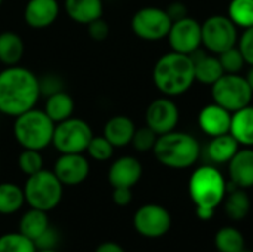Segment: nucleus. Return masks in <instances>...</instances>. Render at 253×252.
Returning a JSON list of instances; mask_svg holds the SVG:
<instances>
[{"mask_svg": "<svg viewBox=\"0 0 253 252\" xmlns=\"http://www.w3.org/2000/svg\"><path fill=\"white\" fill-rule=\"evenodd\" d=\"M40 98L34 71L21 64L0 70V114L16 117L37 107Z\"/></svg>", "mask_w": 253, "mask_h": 252, "instance_id": "obj_1", "label": "nucleus"}, {"mask_svg": "<svg viewBox=\"0 0 253 252\" xmlns=\"http://www.w3.org/2000/svg\"><path fill=\"white\" fill-rule=\"evenodd\" d=\"M194 82V62L190 55L170 50L162 55L153 67V83L165 97H179Z\"/></svg>", "mask_w": 253, "mask_h": 252, "instance_id": "obj_2", "label": "nucleus"}, {"mask_svg": "<svg viewBox=\"0 0 253 252\" xmlns=\"http://www.w3.org/2000/svg\"><path fill=\"white\" fill-rule=\"evenodd\" d=\"M157 162L170 169L191 168L200 156V144L191 134L172 131L159 135L153 149Z\"/></svg>", "mask_w": 253, "mask_h": 252, "instance_id": "obj_3", "label": "nucleus"}, {"mask_svg": "<svg viewBox=\"0 0 253 252\" xmlns=\"http://www.w3.org/2000/svg\"><path fill=\"white\" fill-rule=\"evenodd\" d=\"M55 122L44 113L43 108H31L13 117L12 134L21 149L39 150L52 146Z\"/></svg>", "mask_w": 253, "mask_h": 252, "instance_id": "obj_4", "label": "nucleus"}, {"mask_svg": "<svg viewBox=\"0 0 253 252\" xmlns=\"http://www.w3.org/2000/svg\"><path fill=\"white\" fill-rule=\"evenodd\" d=\"M25 203L30 208L49 212L55 209L64 196V184L58 180L53 171L42 169L27 177L24 184Z\"/></svg>", "mask_w": 253, "mask_h": 252, "instance_id": "obj_5", "label": "nucleus"}, {"mask_svg": "<svg viewBox=\"0 0 253 252\" xmlns=\"http://www.w3.org/2000/svg\"><path fill=\"white\" fill-rule=\"evenodd\" d=\"M227 181L224 175L215 166H200L197 168L188 183V192L193 203L196 206L213 208L224 202L227 195Z\"/></svg>", "mask_w": 253, "mask_h": 252, "instance_id": "obj_6", "label": "nucleus"}, {"mask_svg": "<svg viewBox=\"0 0 253 252\" xmlns=\"http://www.w3.org/2000/svg\"><path fill=\"white\" fill-rule=\"evenodd\" d=\"M92 126L80 117H68L59 123H55L52 147L59 153H84L92 137Z\"/></svg>", "mask_w": 253, "mask_h": 252, "instance_id": "obj_7", "label": "nucleus"}, {"mask_svg": "<svg viewBox=\"0 0 253 252\" xmlns=\"http://www.w3.org/2000/svg\"><path fill=\"white\" fill-rule=\"evenodd\" d=\"M253 91L248 80L240 73H225L212 85V98L213 102L227 108L230 113H234L252 101Z\"/></svg>", "mask_w": 253, "mask_h": 252, "instance_id": "obj_8", "label": "nucleus"}, {"mask_svg": "<svg viewBox=\"0 0 253 252\" xmlns=\"http://www.w3.org/2000/svg\"><path fill=\"white\" fill-rule=\"evenodd\" d=\"M170 27L172 19L166 9L157 6H145L138 9L130 19L133 34L145 42H159L166 39Z\"/></svg>", "mask_w": 253, "mask_h": 252, "instance_id": "obj_9", "label": "nucleus"}, {"mask_svg": "<svg viewBox=\"0 0 253 252\" xmlns=\"http://www.w3.org/2000/svg\"><path fill=\"white\" fill-rule=\"evenodd\" d=\"M237 40V25L228 15H213L202 24V45L213 55H219L236 46Z\"/></svg>", "mask_w": 253, "mask_h": 252, "instance_id": "obj_10", "label": "nucleus"}, {"mask_svg": "<svg viewBox=\"0 0 253 252\" xmlns=\"http://www.w3.org/2000/svg\"><path fill=\"white\" fill-rule=\"evenodd\" d=\"M172 226V217L169 211L157 203H147L138 208L133 215L135 230L148 239H157L165 236Z\"/></svg>", "mask_w": 253, "mask_h": 252, "instance_id": "obj_11", "label": "nucleus"}, {"mask_svg": "<svg viewBox=\"0 0 253 252\" xmlns=\"http://www.w3.org/2000/svg\"><path fill=\"white\" fill-rule=\"evenodd\" d=\"M166 39L173 52L193 55L202 46V24L190 16L173 21Z\"/></svg>", "mask_w": 253, "mask_h": 252, "instance_id": "obj_12", "label": "nucleus"}, {"mask_svg": "<svg viewBox=\"0 0 253 252\" xmlns=\"http://www.w3.org/2000/svg\"><path fill=\"white\" fill-rule=\"evenodd\" d=\"M179 123V108L169 97H160L150 102L145 110V125L157 135L176 129Z\"/></svg>", "mask_w": 253, "mask_h": 252, "instance_id": "obj_13", "label": "nucleus"}, {"mask_svg": "<svg viewBox=\"0 0 253 252\" xmlns=\"http://www.w3.org/2000/svg\"><path fill=\"white\" fill-rule=\"evenodd\" d=\"M52 171L64 187H74L87 180L90 174V162L84 153H65L58 156Z\"/></svg>", "mask_w": 253, "mask_h": 252, "instance_id": "obj_14", "label": "nucleus"}, {"mask_svg": "<svg viewBox=\"0 0 253 252\" xmlns=\"http://www.w3.org/2000/svg\"><path fill=\"white\" fill-rule=\"evenodd\" d=\"M61 13L58 0H27L22 18L27 27L33 30H46L52 27Z\"/></svg>", "mask_w": 253, "mask_h": 252, "instance_id": "obj_15", "label": "nucleus"}, {"mask_svg": "<svg viewBox=\"0 0 253 252\" xmlns=\"http://www.w3.org/2000/svg\"><path fill=\"white\" fill-rule=\"evenodd\" d=\"M142 163L133 156H120L108 168V183L111 187L132 189L142 178Z\"/></svg>", "mask_w": 253, "mask_h": 252, "instance_id": "obj_16", "label": "nucleus"}, {"mask_svg": "<svg viewBox=\"0 0 253 252\" xmlns=\"http://www.w3.org/2000/svg\"><path fill=\"white\" fill-rule=\"evenodd\" d=\"M231 114L227 108L216 102L205 105L199 113V126L211 138L230 132Z\"/></svg>", "mask_w": 253, "mask_h": 252, "instance_id": "obj_17", "label": "nucleus"}, {"mask_svg": "<svg viewBox=\"0 0 253 252\" xmlns=\"http://www.w3.org/2000/svg\"><path fill=\"white\" fill-rule=\"evenodd\" d=\"M228 172L233 186L240 189L253 187V149L243 147L228 162Z\"/></svg>", "mask_w": 253, "mask_h": 252, "instance_id": "obj_18", "label": "nucleus"}, {"mask_svg": "<svg viewBox=\"0 0 253 252\" xmlns=\"http://www.w3.org/2000/svg\"><path fill=\"white\" fill-rule=\"evenodd\" d=\"M135 131L136 125L129 116L116 114L105 122L102 135L114 146V149H123L132 143Z\"/></svg>", "mask_w": 253, "mask_h": 252, "instance_id": "obj_19", "label": "nucleus"}, {"mask_svg": "<svg viewBox=\"0 0 253 252\" xmlns=\"http://www.w3.org/2000/svg\"><path fill=\"white\" fill-rule=\"evenodd\" d=\"M64 13L79 25H87L92 21L102 18L104 0H64Z\"/></svg>", "mask_w": 253, "mask_h": 252, "instance_id": "obj_20", "label": "nucleus"}, {"mask_svg": "<svg viewBox=\"0 0 253 252\" xmlns=\"http://www.w3.org/2000/svg\"><path fill=\"white\" fill-rule=\"evenodd\" d=\"M190 56L193 58V62H194L196 82L212 86L222 74H225L218 55H213V53L208 55V53L197 50Z\"/></svg>", "mask_w": 253, "mask_h": 252, "instance_id": "obj_21", "label": "nucleus"}, {"mask_svg": "<svg viewBox=\"0 0 253 252\" xmlns=\"http://www.w3.org/2000/svg\"><path fill=\"white\" fill-rule=\"evenodd\" d=\"M25 53V43L21 34L12 30L0 33V64L4 67L21 64Z\"/></svg>", "mask_w": 253, "mask_h": 252, "instance_id": "obj_22", "label": "nucleus"}, {"mask_svg": "<svg viewBox=\"0 0 253 252\" xmlns=\"http://www.w3.org/2000/svg\"><path fill=\"white\" fill-rule=\"evenodd\" d=\"M230 134L243 147H253V105H246L231 114Z\"/></svg>", "mask_w": 253, "mask_h": 252, "instance_id": "obj_23", "label": "nucleus"}, {"mask_svg": "<svg viewBox=\"0 0 253 252\" xmlns=\"http://www.w3.org/2000/svg\"><path fill=\"white\" fill-rule=\"evenodd\" d=\"M74 108H76L74 100L65 89L47 97L44 101V107H43L44 113L55 123H59V122L71 117L74 114Z\"/></svg>", "mask_w": 253, "mask_h": 252, "instance_id": "obj_24", "label": "nucleus"}, {"mask_svg": "<svg viewBox=\"0 0 253 252\" xmlns=\"http://www.w3.org/2000/svg\"><path fill=\"white\" fill-rule=\"evenodd\" d=\"M240 144L236 141V138L228 132L224 135L213 137L211 143L208 144V156L215 163H228L234 154L239 151Z\"/></svg>", "mask_w": 253, "mask_h": 252, "instance_id": "obj_25", "label": "nucleus"}, {"mask_svg": "<svg viewBox=\"0 0 253 252\" xmlns=\"http://www.w3.org/2000/svg\"><path fill=\"white\" fill-rule=\"evenodd\" d=\"M49 226L50 223H49L47 212L30 208L28 211L22 214L19 224H18V232L34 242Z\"/></svg>", "mask_w": 253, "mask_h": 252, "instance_id": "obj_26", "label": "nucleus"}, {"mask_svg": "<svg viewBox=\"0 0 253 252\" xmlns=\"http://www.w3.org/2000/svg\"><path fill=\"white\" fill-rule=\"evenodd\" d=\"M25 203L24 189L15 183H0V215H12Z\"/></svg>", "mask_w": 253, "mask_h": 252, "instance_id": "obj_27", "label": "nucleus"}, {"mask_svg": "<svg viewBox=\"0 0 253 252\" xmlns=\"http://www.w3.org/2000/svg\"><path fill=\"white\" fill-rule=\"evenodd\" d=\"M224 206H225V212L231 220H243L246 218V215L251 211V199L248 196V193L245 192V189L236 187L233 190L227 189V195L224 198Z\"/></svg>", "mask_w": 253, "mask_h": 252, "instance_id": "obj_28", "label": "nucleus"}, {"mask_svg": "<svg viewBox=\"0 0 253 252\" xmlns=\"http://www.w3.org/2000/svg\"><path fill=\"white\" fill-rule=\"evenodd\" d=\"M215 247L219 252H242L245 250V238L236 227H222L215 235Z\"/></svg>", "mask_w": 253, "mask_h": 252, "instance_id": "obj_29", "label": "nucleus"}, {"mask_svg": "<svg viewBox=\"0 0 253 252\" xmlns=\"http://www.w3.org/2000/svg\"><path fill=\"white\" fill-rule=\"evenodd\" d=\"M228 18L240 28L253 25V0H231L228 4Z\"/></svg>", "mask_w": 253, "mask_h": 252, "instance_id": "obj_30", "label": "nucleus"}, {"mask_svg": "<svg viewBox=\"0 0 253 252\" xmlns=\"http://www.w3.org/2000/svg\"><path fill=\"white\" fill-rule=\"evenodd\" d=\"M37 248L31 239L19 232L4 233L0 236V252H36Z\"/></svg>", "mask_w": 253, "mask_h": 252, "instance_id": "obj_31", "label": "nucleus"}, {"mask_svg": "<svg viewBox=\"0 0 253 252\" xmlns=\"http://www.w3.org/2000/svg\"><path fill=\"white\" fill-rule=\"evenodd\" d=\"M18 169L30 177L44 168V160L42 156V151L39 150H30V149H22L21 153L18 154Z\"/></svg>", "mask_w": 253, "mask_h": 252, "instance_id": "obj_32", "label": "nucleus"}, {"mask_svg": "<svg viewBox=\"0 0 253 252\" xmlns=\"http://www.w3.org/2000/svg\"><path fill=\"white\" fill-rule=\"evenodd\" d=\"M114 150V146L104 135H93L84 153L95 162H107L113 159Z\"/></svg>", "mask_w": 253, "mask_h": 252, "instance_id": "obj_33", "label": "nucleus"}, {"mask_svg": "<svg viewBox=\"0 0 253 252\" xmlns=\"http://www.w3.org/2000/svg\"><path fill=\"white\" fill-rule=\"evenodd\" d=\"M219 61H221V65L224 68V73H233V74H237L243 70L246 61L240 52V49L237 46H233L227 50H224L222 53L218 55Z\"/></svg>", "mask_w": 253, "mask_h": 252, "instance_id": "obj_34", "label": "nucleus"}, {"mask_svg": "<svg viewBox=\"0 0 253 252\" xmlns=\"http://www.w3.org/2000/svg\"><path fill=\"white\" fill-rule=\"evenodd\" d=\"M159 135L151 129L148 128L147 125L145 126H141V128H136L135 134H133V138H132V146L136 151L139 153H147V151H153L154 146H156V141H157Z\"/></svg>", "mask_w": 253, "mask_h": 252, "instance_id": "obj_35", "label": "nucleus"}, {"mask_svg": "<svg viewBox=\"0 0 253 252\" xmlns=\"http://www.w3.org/2000/svg\"><path fill=\"white\" fill-rule=\"evenodd\" d=\"M65 89V82L64 79L56 74V73H44L43 76L39 77V91H40V97H50L59 91Z\"/></svg>", "mask_w": 253, "mask_h": 252, "instance_id": "obj_36", "label": "nucleus"}, {"mask_svg": "<svg viewBox=\"0 0 253 252\" xmlns=\"http://www.w3.org/2000/svg\"><path fill=\"white\" fill-rule=\"evenodd\" d=\"M237 48L240 49L246 64L253 65V25L249 28H245L242 36H239Z\"/></svg>", "mask_w": 253, "mask_h": 252, "instance_id": "obj_37", "label": "nucleus"}, {"mask_svg": "<svg viewBox=\"0 0 253 252\" xmlns=\"http://www.w3.org/2000/svg\"><path fill=\"white\" fill-rule=\"evenodd\" d=\"M59 232L49 226L36 241H34V245L37 250H56L58 244H59Z\"/></svg>", "mask_w": 253, "mask_h": 252, "instance_id": "obj_38", "label": "nucleus"}, {"mask_svg": "<svg viewBox=\"0 0 253 252\" xmlns=\"http://www.w3.org/2000/svg\"><path fill=\"white\" fill-rule=\"evenodd\" d=\"M87 27V34L93 42H104L110 36V24L104 18H98L92 21Z\"/></svg>", "mask_w": 253, "mask_h": 252, "instance_id": "obj_39", "label": "nucleus"}, {"mask_svg": "<svg viewBox=\"0 0 253 252\" xmlns=\"http://www.w3.org/2000/svg\"><path fill=\"white\" fill-rule=\"evenodd\" d=\"M111 199L117 206H127L133 199L132 189H129V187H113Z\"/></svg>", "mask_w": 253, "mask_h": 252, "instance_id": "obj_40", "label": "nucleus"}, {"mask_svg": "<svg viewBox=\"0 0 253 252\" xmlns=\"http://www.w3.org/2000/svg\"><path fill=\"white\" fill-rule=\"evenodd\" d=\"M166 12H168V15L170 16V19H172V22L173 21H178V19H182V18H185V16H188V9H187V6L182 3V1H173V3H170L168 7H166Z\"/></svg>", "mask_w": 253, "mask_h": 252, "instance_id": "obj_41", "label": "nucleus"}, {"mask_svg": "<svg viewBox=\"0 0 253 252\" xmlns=\"http://www.w3.org/2000/svg\"><path fill=\"white\" fill-rule=\"evenodd\" d=\"M95 252H126L123 248H122V245H119L117 242H111V241H108V242H102V244H99L98 247H96V250Z\"/></svg>", "mask_w": 253, "mask_h": 252, "instance_id": "obj_42", "label": "nucleus"}, {"mask_svg": "<svg viewBox=\"0 0 253 252\" xmlns=\"http://www.w3.org/2000/svg\"><path fill=\"white\" fill-rule=\"evenodd\" d=\"M196 215L203 220V221H209L213 215H215V209L213 208H203V206H196Z\"/></svg>", "mask_w": 253, "mask_h": 252, "instance_id": "obj_43", "label": "nucleus"}, {"mask_svg": "<svg viewBox=\"0 0 253 252\" xmlns=\"http://www.w3.org/2000/svg\"><path fill=\"white\" fill-rule=\"evenodd\" d=\"M245 77H246V80H248V83H249L251 89L253 91V65H251V70L248 71V74H246Z\"/></svg>", "mask_w": 253, "mask_h": 252, "instance_id": "obj_44", "label": "nucleus"}, {"mask_svg": "<svg viewBox=\"0 0 253 252\" xmlns=\"http://www.w3.org/2000/svg\"><path fill=\"white\" fill-rule=\"evenodd\" d=\"M36 252H58L56 250H37Z\"/></svg>", "mask_w": 253, "mask_h": 252, "instance_id": "obj_45", "label": "nucleus"}, {"mask_svg": "<svg viewBox=\"0 0 253 252\" xmlns=\"http://www.w3.org/2000/svg\"><path fill=\"white\" fill-rule=\"evenodd\" d=\"M242 252H253V251H249V250H243Z\"/></svg>", "mask_w": 253, "mask_h": 252, "instance_id": "obj_46", "label": "nucleus"}, {"mask_svg": "<svg viewBox=\"0 0 253 252\" xmlns=\"http://www.w3.org/2000/svg\"><path fill=\"white\" fill-rule=\"evenodd\" d=\"M3 1H4V0H0V7H1V4H3Z\"/></svg>", "mask_w": 253, "mask_h": 252, "instance_id": "obj_47", "label": "nucleus"}, {"mask_svg": "<svg viewBox=\"0 0 253 252\" xmlns=\"http://www.w3.org/2000/svg\"><path fill=\"white\" fill-rule=\"evenodd\" d=\"M104 1H105V0H104Z\"/></svg>", "mask_w": 253, "mask_h": 252, "instance_id": "obj_48", "label": "nucleus"}]
</instances>
